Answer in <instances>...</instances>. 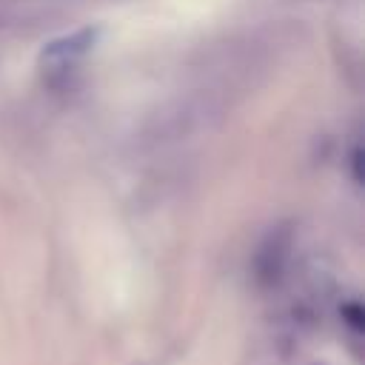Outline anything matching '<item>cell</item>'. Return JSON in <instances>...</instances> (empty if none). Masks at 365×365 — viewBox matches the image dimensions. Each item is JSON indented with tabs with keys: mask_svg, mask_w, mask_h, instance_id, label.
Returning <instances> with one entry per match:
<instances>
[{
	"mask_svg": "<svg viewBox=\"0 0 365 365\" xmlns=\"http://www.w3.org/2000/svg\"><path fill=\"white\" fill-rule=\"evenodd\" d=\"M97 37H100V29L86 26V29H77L71 34H63V37L46 43L43 51H40V68H43V74L51 83L68 77V71H74L83 63V57L94 48Z\"/></svg>",
	"mask_w": 365,
	"mask_h": 365,
	"instance_id": "1",
	"label": "cell"
}]
</instances>
